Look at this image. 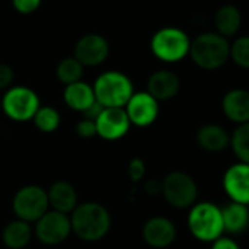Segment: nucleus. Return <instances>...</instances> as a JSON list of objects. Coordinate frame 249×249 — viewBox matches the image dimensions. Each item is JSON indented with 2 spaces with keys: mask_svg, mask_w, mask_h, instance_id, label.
I'll return each mask as SVG.
<instances>
[{
  "mask_svg": "<svg viewBox=\"0 0 249 249\" xmlns=\"http://www.w3.org/2000/svg\"><path fill=\"white\" fill-rule=\"evenodd\" d=\"M72 233L84 242H98L107 236L111 227L108 210L95 201H85L76 205L69 214Z\"/></svg>",
  "mask_w": 249,
  "mask_h": 249,
  "instance_id": "nucleus-1",
  "label": "nucleus"
},
{
  "mask_svg": "<svg viewBox=\"0 0 249 249\" xmlns=\"http://www.w3.org/2000/svg\"><path fill=\"white\" fill-rule=\"evenodd\" d=\"M95 101L104 108H123L135 92L132 79L120 71H106L92 84Z\"/></svg>",
  "mask_w": 249,
  "mask_h": 249,
  "instance_id": "nucleus-2",
  "label": "nucleus"
},
{
  "mask_svg": "<svg viewBox=\"0 0 249 249\" xmlns=\"http://www.w3.org/2000/svg\"><path fill=\"white\" fill-rule=\"evenodd\" d=\"M189 56L198 68L215 71L230 59V43L217 33H204L191 40Z\"/></svg>",
  "mask_w": 249,
  "mask_h": 249,
  "instance_id": "nucleus-3",
  "label": "nucleus"
},
{
  "mask_svg": "<svg viewBox=\"0 0 249 249\" xmlns=\"http://www.w3.org/2000/svg\"><path fill=\"white\" fill-rule=\"evenodd\" d=\"M188 229L199 242H214L223 236L221 208L210 201L195 202L188 214Z\"/></svg>",
  "mask_w": 249,
  "mask_h": 249,
  "instance_id": "nucleus-4",
  "label": "nucleus"
},
{
  "mask_svg": "<svg viewBox=\"0 0 249 249\" xmlns=\"http://www.w3.org/2000/svg\"><path fill=\"white\" fill-rule=\"evenodd\" d=\"M191 38L178 27H164L157 30L150 40V50L164 63H178L189 56Z\"/></svg>",
  "mask_w": 249,
  "mask_h": 249,
  "instance_id": "nucleus-5",
  "label": "nucleus"
},
{
  "mask_svg": "<svg viewBox=\"0 0 249 249\" xmlns=\"http://www.w3.org/2000/svg\"><path fill=\"white\" fill-rule=\"evenodd\" d=\"M3 113L14 122H30L41 107L38 94L25 85H12L5 91L0 103Z\"/></svg>",
  "mask_w": 249,
  "mask_h": 249,
  "instance_id": "nucleus-6",
  "label": "nucleus"
},
{
  "mask_svg": "<svg viewBox=\"0 0 249 249\" xmlns=\"http://www.w3.org/2000/svg\"><path fill=\"white\" fill-rule=\"evenodd\" d=\"M12 210L17 218L30 224L36 223L50 210L47 189L40 185H25L19 188L12 199Z\"/></svg>",
  "mask_w": 249,
  "mask_h": 249,
  "instance_id": "nucleus-7",
  "label": "nucleus"
},
{
  "mask_svg": "<svg viewBox=\"0 0 249 249\" xmlns=\"http://www.w3.org/2000/svg\"><path fill=\"white\" fill-rule=\"evenodd\" d=\"M161 195L175 208H189L196 202L198 185L185 172H170L161 180Z\"/></svg>",
  "mask_w": 249,
  "mask_h": 249,
  "instance_id": "nucleus-8",
  "label": "nucleus"
},
{
  "mask_svg": "<svg viewBox=\"0 0 249 249\" xmlns=\"http://www.w3.org/2000/svg\"><path fill=\"white\" fill-rule=\"evenodd\" d=\"M72 233L71 218L68 214L49 210L34 223V236L47 246L63 243Z\"/></svg>",
  "mask_w": 249,
  "mask_h": 249,
  "instance_id": "nucleus-9",
  "label": "nucleus"
},
{
  "mask_svg": "<svg viewBox=\"0 0 249 249\" xmlns=\"http://www.w3.org/2000/svg\"><path fill=\"white\" fill-rule=\"evenodd\" d=\"M110 54V44L106 37L97 33L82 36L73 49V57L85 68L103 65Z\"/></svg>",
  "mask_w": 249,
  "mask_h": 249,
  "instance_id": "nucleus-10",
  "label": "nucleus"
},
{
  "mask_svg": "<svg viewBox=\"0 0 249 249\" xmlns=\"http://www.w3.org/2000/svg\"><path fill=\"white\" fill-rule=\"evenodd\" d=\"M123 108L128 114L131 124L138 128H147L157 120L160 103L147 91H135Z\"/></svg>",
  "mask_w": 249,
  "mask_h": 249,
  "instance_id": "nucleus-11",
  "label": "nucleus"
},
{
  "mask_svg": "<svg viewBox=\"0 0 249 249\" xmlns=\"http://www.w3.org/2000/svg\"><path fill=\"white\" fill-rule=\"evenodd\" d=\"M97 135L106 141H117L128 135L131 122L124 108H103L95 120Z\"/></svg>",
  "mask_w": 249,
  "mask_h": 249,
  "instance_id": "nucleus-12",
  "label": "nucleus"
},
{
  "mask_svg": "<svg viewBox=\"0 0 249 249\" xmlns=\"http://www.w3.org/2000/svg\"><path fill=\"white\" fill-rule=\"evenodd\" d=\"M223 189L231 202L249 205V164H231L223 175Z\"/></svg>",
  "mask_w": 249,
  "mask_h": 249,
  "instance_id": "nucleus-13",
  "label": "nucleus"
},
{
  "mask_svg": "<svg viewBox=\"0 0 249 249\" xmlns=\"http://www.w3.org/2000/svg\"><path fill=\"white\" fill-rule=\"evenodd\" d=\"M178 236L175 223L163 215H154L148 218L142 226V239L154 249L169 248Z\"/></svg>",
  "mask_w": 249,
  "mask_h": 249,
  "instance_id": "nucleus-14",
  "label": "nucleus"
},
{
  "mask_svg": "<svg viewBox=\"0 0 249 249\" xmlns=\"http://www.w3.org/2000/svg\"><path fill=\"white\" fill-rule=\"evenodd\" d=\"M180 89V79L179 76L169 71L160 69L150 75L147 81V92L153 95L159 103L172 100L178 95Z\"/></svg>",
  "mask_w": 249,
  "mask_h": 249,
  "instance_id": "nucleus-15",
  "label": "nucleus"
},
{
  "mask_svg": "<svg viewBox=\"0 0 249 249\" xmlns=\"http://www.w3.org/2000/svg\"><path fill=\"white\" fill-rule=\"evenodd\" d=\"M224 116L233 123L242 124L249 122V91L242 88L230 89L221 100Z\"/></svg>",
  "mask_w": 249,
  "mask_h": 249,
  "instance_id": "nucleus-16",
  "label": "nucleus"
},
{
  "mask_svg": "<svg viewBox=\"0 0 249 249\" xmlns=\"http://www.w3.org/2000/svg\"><path fill=\"white\" fill-rule=\"evenodd\" d=\"M49 205L53 211H59L63 214H71L78 202V192L72 183L68 180H57L47 189Z\"/></svg>",
  "mask_w": 249,
  "mask_h": 249,
  "instance_id": "nucleus-17",
  "label": "nucleus"
},
{
  "mask_svg": "<svg viewBox=\"0 0 249 249\" xmlns=\"http://www.w3.org/2000/svg\"><path fill=\"white\" fill-rule=\"evenodd\" d=\"M196 144L208 153H220L230 145V134L220 124L207 123L196 132Z\"/></svg>",
  "mask_w": 249,
  "mask_h": 249,
  "instance_id": "nucleus-18",
  "label": "nucleus"
},
{
  "mask_svg": "<svg viewBox=\"0 0 249 249\" xmlns=\"http://www.w3.org/2000/svg\"><path fill=\"white\" fill-rule=\"evenodd\" d=\"M63 101L71 110L85 113L95 103L92 85L85 81H78L75 84L66 85L63 89Z\"/></svg>",
  "mask_w": 249,
  "mask_h": 249,
  "instance_id": "nucleus-19",
  "label": "nucleus"
},
{
  "mask_svg": "<svg viewBox=\"0 0 249 249\" xmlns=\"http://www.w3.org/2000/svg\"><path fill=\"white\" fill-rule=\"evenodd\" d=\"M33 236L34 227L19 218L9 221L2 231V240L8 249H25L30 245Z\"/></svg>",
  "mask_w": 249,
  "mask_h": 249,
  "instance_id": "nucleus-20",
  "label": "nucleus"
},
{
  "mask_svg": "<svg viewBox=\"0 0 249 249\" xmlns=\"http://www.w3.org/2000/svg\"><path fill=\"white\" fill-rule=\"evenodd\" d=\"M224 233L243 234L249 229V208L237 202H230L221 208Z\"/></svg>",
  "mask_w": 249,
  "mask_h": 249,
  "instance_id": "nucleus-21",
  "label": "nucleus"
},
{
  "mask_svg": "<svg viewBox=\"0 0 249 249\" xmlns=\"http://www.w3.org/2000/svg\"><path fill=\"white\" fill-rule=\"evenodd\" d=\"M214 25L217 34L224 38L234 37L242 27V14L234 5H223L214 15Z\"/></svg>",
  "mask_w": 249,
  "mask_h": 249,
  "instance_id": "nucleus-22",
  "label": "nucleus"
},
{
  "mask_svg": "<svg viewBox=\"0 0 249 249\" xmlns=\"http://www.w3.org/2000/svg\"><path fill=\"white\" fill-rule=\"evenodd\" d=\"M36 128L43 134L56 132L62 123V116L59 110L53 106H41L33 119Z\"/></svg>",
  "mask_w": 249,
  "mask_h": 249,
  "instance_id": "nucleus-23",
  "label": "nucleus"
},
{
  "mask_svg": "<svg viewBox=\"0 0 249 249\" xmlns=\"http://www.w3.org/2000/svg\"><path fill=\"white\" fill-rule=\"evenodd\" d=\"M230 147L239 163L249 164V122L237 124L230 135Z\"/></svg>",
  "mask_w": 249,
  "mask_h": 249,
  "instance_id": "nucleus-24",
  "label": "nucleus"
},
{
  "mask_svg": "<svg viewBox=\"0 0 249 249\" xmlns=\"http://www.w3.org/2000/svg\"><path fill=\"white\" fill-rule=\"evenodd\" d=\"M82 76H84V66L73 56L62 59L56 66V78L65 87L82 81Z\"/></svg>",
  "mask_w": 249,
  "mask_h": 249,
  "instance_id": "nucleus-25",
  "label": "nucleus"
},
{
  "mask_svg": "<svg viewBox=\"0 0 249 249\" xmlns=\"http://www.w3.org/2000/svg\"><path fill=\"white\" fill-rule=\"evenodd\" d=\"M230 59L242 69H249V36H242L230 44Z\"/></svg>",
  "mask_w": 249,
  "mask_h": 249,
  "instance_id": "nucleus-26",
  "label": "nucleus"
},
{
  "mask_svg": "<svg viewBox=\"0 0 249 249\" xmlns=\"http://www.w3.org/2000/svg\"><path fill=\"white\" fill-rule=\"evenodd\" d=\"M145 173H147L145 161L140 157H134L128 164V176H129L131 182H134V183L142 182V179L145 178Z\"/></svg>",
  "mask_w": 249,
  "mask_h": 249,
  "instance_id": "nucleus-27",
  "label": "nucleus"
},
{
  "mask_svg": "<svg viewBox=\"0 0 249 249\" xmlns=\"http://www.w3.org/2000/svg\"><path fill=\"white\" fill-rule=\"evenodd\" d=\"M76 135L82 140H91L97 135V128H95V122L89 119H81L76 123Z\"/></svg>",
  "mask_w": 249,
  "mask_h": 249,
  "instance_id": "nucleus-28",
  "label": "nucleus"
},
{
  "mask_svg": "<svg viewBox=\"0 0 249 249\" xmlns=\"http://www.w3.org/2000/svg\"><path fill=\"white\" fill-rule=\"evenodd\" d=\"M43 0H12L14 9L21 15H31L40 9Z\"/></svg>",
  "mask_w": 249,
  "mask_h": 249,
  "instance_id": "nucleus-29",
  "label": "nucleus"
},
{
  "mask_svg": "<svg viewBox=\"0 0 249 249\" xmlns=\"http://www.w3.org/2000/svg\"><path fill=\"white\" fill-rule=\"evenodd\" d=\"M15 72L8 63H0V91H6L12 87Z\"/></svg>",
  "mask_w": 249,
  "mask_h": 249,
  "instance_id": "nucleus-30",
  "label": "nucleus"
},
{
  "mask_svg": "<svg viewBox=\"0 0 249 249\" xmlns=\"http://www.w3.org/2000/svg\"><path fill=\"white\" fill-rule=\"evenodd\" d=\"M211 249H240V246L234 239L227 237V236H221L213 242Z\"/></svg>",
  "mask_w": 249,
  "mask_h": 249,
  "instance_id": "nucleus-31",
  "label": "nucleus"
},
{
  "mask_svg": "<svg viewBox=\"0 0 249 249\" xmlns=\"http://www.w3.org/2000/svg\"><path fill=\"white\" fill-rule=\"evenodd\" d=\"M145 192L150 194V195L161 194V182L160 180H148L145 183Z\"/></svg>",
  "mask_w": 249,
  "mask_h": 249,
  "instance_id": "nucleus-32",
  "label": "nucleus"
},
{
  "mask_svg": "<svg viewBox=\"0 0 249 249\" xmlns=\"http://www.w3.org/2000/svg\"><path fill=\"white\" fill-rule=\"evenodd\" d=\"M0 103H2V97H0Z\"/></svg>",
  "mask_w": 249,
  "mask_h": 249,
  "instance_id": "nucleus-33",
  "label": "nucleus"
}]
</instances>
